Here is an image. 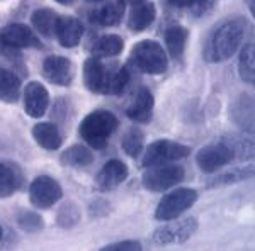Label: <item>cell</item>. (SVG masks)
<instances>
[{"label":"cell","instance_id":"35","mask_svg":"<svg viewBox=\"0 0 255 251\" xmlns=\"http://www.w3.org/2000/svg\"><path fill=\"white\" fill-rule=\"evenodd\" d=\"M247 2H250V12L255 14V5H254V0H247Z\"/></svg>","mask_w":255,"mask_h":251},{"label":"cell","instance_id":"14","mask_svg":"<svg viewBox=\"0 0 255 251\" xmlns=\"http://www.w3.org/2000/svg\"><path fill=\"white\" fill-rule=\"evenodd\" d=\"M128 178V167L121 160H109L104 167L101 168L99 175L96 176V185L99 190L109 192L121 185Z\"/></svg>","mask_w":255,"mask_h":251},{"label":"cell","instance_id":"1","mask_svg":"<svg viewBox=\"0 0 255 251\" xmlns=\"http://www.w3.org/2000/svg\"><path fill=\"white\" fill-rule=\"evenodd\" d=\"M245 36V22L242 19L226 20L209 34L204 44V60L208 63H221L230 60Z\"/></svg>","mask_w":255,"mask_h":251},{"label":"cell","instance_id":"30","mask_svg":"<svg viewBox=\"0 0 255 251\" xmlns=\"http://www.w3.org/2000/svg\"><path fill=\"white\" fill-rule=\"evenodd\" d=\"M17 224L27 233H36L44 228L43 217L36 212H27V211H22L20 214H17Z\"/></svg>","mask_w":255,"mask_h":251},{"label":"cell","instance_id":"21","mask_svg":"<svg viewBox=\"0 0 255 251\" xmlns=\"http://www.w3.org/2000/svg\"><path fill=\"white\" fill-rule=\"evenodd\" d=\"M125 7L121 2H109L90 14V20L99 26H116L123 19Z\"/></svg>","mask_w":255,"mask_h":251},{"label":"cell","instance_id":"6","mask_svg":"<svg viewBox=\"0 0 255 251\" xmlns=\"http://www.w3.org/2000/svg\"><path fill=\"white\" fill-rule=\"evenodd\" d=\"M184 180V168L179 165H158L150 167V170L143 173V187L150 192H165L175 187Z\"/></svg>","mask_w":255,"mask_h":251},{"label":"cell","instance_id":"8","mask_svg":"<svg viewBox=\"0 0 255 251\" xmlns=\"http://www.w3.org/2000/svg\"><path fill=\"white\" fill-rule=\"evenodd\" d=\"M63 197L61 185L48 175H39L31 182L29 199L38 209H49Z\"/></svg>","mask_w":255,"mask_h":251},{"label":"cell","instance_id":"25","mask_svg":"<svg viewBox=\"0 0 255 251\" xmlns=\"http://www.w3.org/2000/svg\"><path fill=\"white\" fill-rule=\"evenodd\" d=\"M20 187V176L10 165L0 163V199L10 197Z\"/></svg>","mask_w":255,"mask_h":251},{"label":"cell","instance_id":"36","mask_svg":"<svg viewBox=\"0 0 255 251\" xmlns=\"http://www.w3.org/2000/svg\"><path fill=\"white\" fill-rule=\"evenodd\" d=\"M2 234H3V231H2V228H0V240H2Z\"/></svg>","mask_w":255,"mask_h":251},{"label":"cell","instance_id":"3","mask_svg":"<svg viewBox=\"0 0 255 251\" xmlns=\"http://www.w3.org/2000/svg\"><path fill=\"white\" fill-rule=\"evenodd\" d=\"M129 65L148 75H162L168 67L167 53L157 41H139L133 46Z\"/></svg>","mask_w":255,"mask_h":251},{"label":"cell","instance_id":"27","mask_svg":"<svg viewBox=\"0 0 255 251\" xmlns=\"http://www.w3.org/2000/svg\"><path fill=\"white\" fill-rule=\"evenodd\" d=\"M123 48H125V41L119 38V36L108 34V36H102L101 39H97L92 51L97 56H116L123 51Z\"/></svg>","mask_w":255,"mask_h":251},{"label":"cell","instance_id":"34","mask_svg":"<svg viewBox=\"0 0 255 251\" xmlns=\"http://www.w3.org/2000/svg\"><path fill=\"white\" fill-rule=\"evenodd\" d=\"M58 3H63V5H70V3L73 2V0H56Z\"/></svg>","mask_w":255,"mask_h":251},{"label":"cell","instance_id":"16","mask_svg":"<svg viewBox=\"0 0 255 251\" xmlns=\"http://www.w3.org/2000/svg\"><path fill=\"white\" fill-rule=\"evenodd\" d=\"M153 105H155V98L151 95V92L148 88H139L134 95L133 102L129 104L126 110V116L134 122H139V124H145L151 119V114H153Z\"/></svg>","mask_w":255,"mask_h":251},{"label":"cell","instance_id":"37","mask_svg":"<svg viewBox=\"0 0 255 251\" xmlns=\"http://www.w3.org/2000/svg\"><path fill=\"white\" fill-rule=\"evenodd\" d=\"M92 2H99V0H92Z\"/></svg>","mask_w":255,"mask_h":251},{"label":"cell","instance_id":"18","mask_svg":"<svg viewBox=\"0 0 255 251\" xmlns=\"http://www.w3.org/2000/svg\"><path fill=\"white\" fill-rule=\"evenodd\" d=\"M155 5L151 2H139L136 5H133V9L129 12V17H128V26L131 31L141 32L150 27V24L155 20Z\"/></svg>","mask_w":255,"mask_h":251},{"label":"cell","instance_id":"23","mask_svg":"<svg viewBox=\"0 0 255 251\" xmlns=\"http://www.w3.org/2000/svg\"><path fill=\"white\" fill-rule=\"evenodd\" d=\"M31 22L39 31V34L53 38L56 31V24H58V15L51 9H38L31 15Z\"/></svg>","mask_w":255,"mask_h":251},{"label":"cell","instance_id":"13","mask_svg":"<svg viewBox=\"0 0 255 251\" xmlns=\"http://www.w3.org/2000/svg\"><path fill=\"white\" fill-rule=\"evenodd\" d=\"M43 75L53 85H68L73 78L72 61L65 56H48L43 63Z\"/></svg>","mask_w":255,"mask_h":251},{"label":"cell","instance_id":"29","mask_svg":"<svg viewBox=\"0 0 255 251\" xmlns=\"http://www.w3.org/2000/svg\"><path fill=\"white\" fill-rule=\"evenodd\" d=\"M254 175V167H244V168H237V170H232L228 173L218 175L216 178H213L209 185L211 187H223V185H232L237 182H242V180H247Z\"/></svg>","mask_w":255,"mask_h":251},{"label":"cell","instance_id":"17","mask_svg":"<svg viewBox=\"0 0 255 251\" xmlns=\"http://www.w3.org/2000/svg\"><path fill=\"white\" fill-rule=\"evenodd\" d=\"M84 36V24L75 17H58L55 38L65 48H75Z\"/></svg>","mask_w":255,"mask_h":251},{"label":"cell","instance_id":"19","mask_svg":"<svg viewBox=\"0 0 255 251\" xmlns=\"http://www.w3.org/2000/svg\"><path fill=\"white\" fill-rule=\"evenodd\" d=\"M32 138H34V141L41 148L49 151L58 150L61 143H63L60 129L55 124H51V122H39V124H36L32 127Z\"/></svg>","mask_w":255,"mask_h":251},{"label":"cell","instance_id":"10","mask_svg":"<svg viewBox=\"0 0 255 251\" xmlns=\"http://www.w3.org/2000/svg\"><path fill=\"white\" fill-rule=\"evenodd\" d=\"M113 70H108L99 58H89L84 63V84L92 93H109Z\"/></svg>","mask_w":255,"mask_h":251},{"label":"cell","instance_id":"12","mask_svg":"<svg viewBox=\"0 0 255 251\" xmlns=\"http://www.w3.org/2000/svg\"><path fill=\"white\" fill-rule=\"evenodd\" d=\"M49 105V93L39 82H31L24 90V109L26 114L34 119L43 117Z\"/></svg>","mask_w":255,"mask_h":251},{"label":"cell","instance_id":"15","mask_svg":"<svg viewBox=\"0 0 255 251\" xmlns=\"http://www.w3.org/2000/svg\"><path fill=\"white\" fill-rule=\"evenodd\" d=\"M230 117L242 131L254 133V97L249 93H242L233 100L230 107Z\"/></svg>","mask_w":255,"mask_h":251},{"label":"cell","instance_id":"9","mask_svg":"<svg viewBox=\"0 0 255 251\" xmlns=\"http://www.w3.org/2000/svg\"><path fill=\"white\" fill-rule=\"evenodd\" d=\"M0 44L9 49H24V48H41V41L26 24L12 22L0 31Z\"/></svg>","mask_w":255,"mask_h":251},{"label":"cell","instance_id":"32","mask_svg":"<svg viewBox=\"0 0 255 251\" xmlns=\"http://www.w3.org/2000/svg\"><path fill=\"white\" fill-rule=\"evenodd\" d=\"M199 2L201 0H168V3L174 7H192Z\"/></svg>","mask_w":255,"mask_h":251},{"label":"cell","instance_id":"5","mask_svg":"<svg viewBox=\"0 0 255 251\" xmlns=\"http://www.w3.org/2000/svg\"><path fill=\"white\" fill-rule=\"evenodd\" d=\"M197 200V192L192 188H177V190L167 193L160 200L157 211H155V219L158 221H172L179 217L182 212L189 211Z\"/></svg>","mask_w":255,"mask_h":251},{"label":"cell","instance_id":"7","mask_svg":"<svg viewBox=\"0 0 255 251\" xmlns=\"http://www.w3.org/2000/svg\"><path fill=\"white\" fill-rule=\"evenodd\" d=\"M233 158H235V153L225 139H221L220 143H213V145L201 148L196 155L197 167L204 173H215L225 165H228Z\"/></svg>","mask_w":255,"mask_h":251},{"label":"cell","instance_id":"26","mask_svg":"<svg viewBox=\"0 0 255 251\" xmlns=\"http://www.w3.org/2000/svg\"><path fill=\"white\" fill-rule=\"evenodd\" d=\"M238 72H240L242 80L252 85L255 82V46L254 43L247 44L240 53V61H238Z\"/></svg>","mask_w":255,"mask_h":251},{"label":"cell","instance_id":"24","mask_svg":"<svg viewBox=\"0 0 255 251\" xmlns=\"http://www.w3.org/2000/svg\"><path fill=\"white\" fill-rule=\"evenodd\" d=\"M187 43V31L180 26H172L165 31V44H167V51L170 53V56L179 58L182 56L184 48Z\"/></svg>","mask_w":255,"mask_h":251},{"label":"cell","instance_id":"33","mask_svg":"<svg viewBox=\"0 0 255 251\" xmlns=\"http://www.w3.org/2000/svg\"><path fill=\"white\" fill-rule=\"evenodd\" d=\"M121 3H129V5H136V3L143 2V0H119Z\"/></svg>","mask_w":255,"mask_h":251},{"label":"cell","instance_id":"20","mask_svg":"<svg viewBox=\"0 0 255 251\" xmlns=\"http://www.w3.org/2000/svg\"><path fill=\"white\" fill-rule=\"evenodd\" d=\"M20 97V80L15 73L0 68V100L15 104Z\"/></svg>","mask_w":255,"mask_h":251},{"label":"cell","instance_id":"2","mask_svg":"<svg viewBox=\"0 0 255 251\" xmlns=\"http://www.w3.org/2000/svg\"><path fill=\"white\" fill-rule=\"evenodd\" d=\"M118 126V117L113 112H109V110H94L80 122L79 133L90 148L104 150L108 146L111 136L116 133Z\"/></svg>","mask_w":255,"mask_h":251},{"label":"cell","instance_id":"4","mask_svg":"<svg viewBox=\"0 0 255 251\" xmlns=\"http://www.w3.org/2000/svg\"><path fill=\"white\" fill-rule=\"evenodd\" d=\"M189 155H191L189 146L170 141V139H158V141L151 143V145L148 146L146 153L143 156L141 165L145 168L158 167V165H165V163L177 162V160H182Z\"/></svg>","mask_w":255,"mask_h":251},{"label":"cell","instance_id":"28","mask_svg":"<svg viewBox=\"0 0 255 251\" xmlns=\"http://www.w3.org/2000/svg\"><path fill=\"white\" fill-rule=\"evenodd\" d=\"M121 146L126 155H129L131 158H138L139 153L143 151V146H145V136L141 134L139 129H134L133 127V129H129L123 136Z\"/></svg>","mask_w":255,"mask_h":251},{"label":"cell","instance_id":"11","mask_svg":"<svg viewBox=\"0 0 255 251\" xmlns=\"http://www.w3.org/2000/svg\"><path fill=\"white\" fill-rule=\"evenodd\" d=\"M197 229V221L187 217L179 222H172L153 233V241L157 245H170V243H186Z\"/></svg>","mask_w":255,"mask_h":251},{"label":"cell","instance_id":"31","mask_svg":"<svg viewBox=\"0 0 255 251\" xmlns=\"http://www.w3.org/2000/svg\"><path fill=\"white\" fill-rule=\"evenodd\" d=\"M104 251H138L141 250V245H139L138 241H119V243H113V245H108L102 248Z\"/></svg>","mask_w":255,"mask_h":251},{"label":"cell","instance_id":"22","mask_svg":"<svg viewBox=\"0 0 255 251\" xmlns=\"http://www.w3.org/2000/svg\"><path fill=\"white\" fill-rule=\"evenodd\" d=\"M60 160H61V163L67 165V167L84 168V167H89V165L94 162V155L87 146L75 145V146L68 148V150H65L63 153H61Z\"/></svg>","mask_w":255,"mask_h":251}]
</instances>
